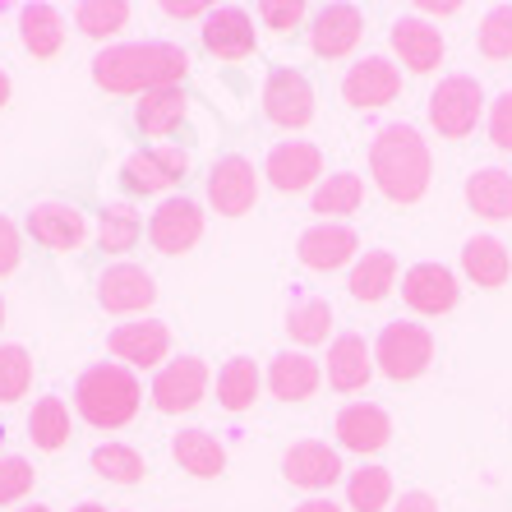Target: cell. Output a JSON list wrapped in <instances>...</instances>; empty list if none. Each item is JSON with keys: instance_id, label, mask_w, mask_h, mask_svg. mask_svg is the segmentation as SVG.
I'll return each mask as SVG.
<instances>
[{"instance_id": "41", "label": "cell", "mask_w": 512, "mask_h": 512, "mask_svg": "<svg viewBox=\"0 0 512 512\" xmlns=\"http://www.w3.org/2000/svg\"><path fill=\"white\" fill-rule=\"evenodd\" d=\"M33 480H37V471L28 457H0V508L5 503H24Z\"/></svg>"}, {"instance_id": "15", "label": "cell", "mask_w": 512, "mask_h": 512, "mask_svg": "<svg viewBox=\"0 0 512 512\" xmlns=\"http://www.w3.org/2000/svg\"><path fill=\"white\" fill-rule=\"evenodd\" d=\"M282 476L296 489L319 494V489H333L337 480H342V457H337V448H328V443H319V439L291 443L282 457Z\"/></svg>"}, {"instance_id": "34", "label": "cell", "mask_w": 512, "mask_h": 512, "mask_svg": "<svg viewBox=\"0 0 512 512\" xmlns=\"http://www.w3.org/2000/svg\"><path fill=\"white\" fill-rule=\"evenodd\" d=\"M360 199H365V180H360L356 171H337V176H328L319 190H314V213L346 217L360 208Z\"/></svg>"}, {"instance_id": "1", "label": "cell", "mask_w": 512, "mask_h": 512, "mask_svg": "<svg viewBox=\"0 0 512 512\" xmlns=\"http://www.w3.org/2000/svg\"><path fill=\"white\" fill-rule=\"evenodd\" d=\"M190 74V56L176 42H125V47L97 51L93 84L120 97H148L162 88H180Z\"/></svg>"}, {"instance_id": "21", "label": "cell", "mask_w": 512, "mask_h": 512, "mask_svg": "<svg viewBox=\"0 0 512 512\" xmlns=\"http://www.w3.org/2000/svg\"><path fill=\"white\" fill-rule=\"evenodd\" d=\"M388 439H393V420H388V411L374 402H356L346 406L342 416H337V443L342 448H351V453H379V448H388Z\"/></svg>"}, {"instance_id": "6", "label": "cell", "mask_w": 512, "mask_h": 512, "mask_svg": "<svg viewBox=\"0 0 512 512\" xmlns=\"http://www.w3.org/2000/svg\"><path fill=\"white\" fill-rule=\"evenodd\" d=\"M263 116L282 125V130H305L314 120V88L300 70H286L277 65L263 84Z\"/></svg>"}, {"instance_id": "18", "label": "cell", "mask_w": 512, "mask_h": 512, "mask_svg": "<svg viewBox=\"0 0 512 512\" xmlns=\"http://www.w3.org/2000/svg\"><path fill=\"white\" fill-rule=\"evenodd\" d=\"M360 33H365V19L356 5H323L310 24V51L323 60H342L346 51H356Z\"/></svg>"}, {"instance_id": "49", "label": "cell", "mask_w": 512, "mask_h": 512, "mask_svg": "<svg viewBox=\"0 0 512 512\" xmlns=\"http://www.w3.org/2000/svg\"><path fill=\"white\" fill-rule=\"evenodd\" d=\"M70 512H107L102 503H79V508H70Z\"/></svg>"}, {"instance_id": "43", "label": "cell", "mask_w": 512, "mask_h": 512, "mask_svg": "<svg viewBox=\"0 0 512 512\" xmlns=\"http://www.w3.org/2000/svg\"><path fill=\"white\" fill-rule=\"evenodd\" d=\"M489 139H494V148L512 153V88L494 102V111H489Z\"/></svg>"}, {"instance_id": "27", "label": "cell", "mask_w": 512, "mask_h": 512, "mask_svg": "<svg viewBox=\"0 0 512 512\" xmlns=\"http://www.w3.org/2000/svg\"><path fill=\"white\" fill-rule=\"evenodd\" d=\"M462 273L471 277L476 286H503L512 277V259H508V250H503V240H494V236H471L462 245Z\"/></svg>"}, {"instance_id": "36", "label": "cell", "mask_w": 512, "mask_h": 512, "mask_svg": "<svg viewBox=\"0 0 512 512\" xmlns=\"http://www.w3.org/2000/svg\"><path fill=\"white\" fill-rule=\"evenodd\" d=\"M143 236V222L134 213L130 203H107V213H102V227H97V245L107 254H125L134 250Z\"/></svg>"}, {"instance_id": "51", "label": "cell", "mask_w": 512, "mask_h": 512, "mask_svg": "<svg viewBox=\"0 0 512 512\" xmlns=\"http://www.w3.org/2000/svg\"><path fill=\"white\" fill-rule=\"evenodd\" d=\"M0 328H5V300H0Z\"/></svg>"}, {"instance_id": "33", "label": "cell", "mask_w": 512, "mask_h": 512, "mask_svg": "<svg viewBox=\"0 0 512 512\" xmlns=\"http://www.w3.org/2000/svg\"><path fill=\"white\" fill-rule=\"evenodd\" d=\"M393 499V471L388 466H360L346 480V503L356 512H383Z\"/></svg>"}, {"instance_id": "8", "label": "cell", "mask_w": 512, "mask_h": 512, "mask_svg": "<svg viewBox=\"0 0 512 512\" xmlns=\"http://www.w3.org/2000/svg\"><path fill=\"white\" fill-rule=\"evenodd\" d=\"M208 393V365L199 356H180L171 365H162L153 379V406L162 416H180V411H194Z\"/></svg>"}, {"instance_id": "37", "label": "cell", "mask_w": 512, "mask_h": 512, "mask_svg": "<svg viewBox=\"0 0 512 512\" xmlns=\"http://www.w3.org/2000/svg\"><path fill=\"white\" fill-rule=\"evenodd\" d=\"M328 328H333V305L328 300H296L286 310V333L296 337L300 346L328 342Z\"/></svg>"}, {"instance_id": "3", "label": "cell", "mask_w": 512, "mask_h": 512, "mask_svg": "<svg viewBox=\"0 0 512 512\" xmlns=\"http://www.w3.org/2000/svg\"><path fill=\"white\" fill-rule=\"evenodd\" d=\"M139 402H143V388L134 379V370L111 365V360L84 370L79 383H74V411L93 429H125L139 416Z\"/></svg>"}, {"instance_id": "28", "label": "cell", "mask_w": 512, "mask_h": 512, "mask_svg": "<svg viewBox=\"0 0 512 512\" xmlns=\"http://www.w3.org/2000/svg\"><path fill=\"white\" fill-rule=\"evenodd\" d=\"M185 116H190V97L180 93V88L148 93V97H139V107H134V125H139L143 134H153V139L176 134L180 125H185Z\"/></svg>"}, {"instance_id": "42", "label": "cell", "mask_w": 512, "mask_h": 512, "mask_svg": "<svg viewBox=\"0 0 512 512\" xmlns=\"http://www.w3.org/2000/svg\"><path fill=\"white\" fill-rule=\"evenodd\" d=\"M259 19H263V28H273V33H291V28L305 19V5L300 0H263L259 5Z\"/></svg>"}, {"instance_id": "50", "label": "cell", "mask_w": 512, "mask_h": 512, "mask_svg": "<svg viewBox=\"0 0 512 512\" xmlns=\"http://www.w3.org/2000/svg\"><path fill=\"white\" fill-rule=\"evenodd\" d=\"M19 512H51V508H42V503H33V508H19Z\"/></svg>"}, {"instance_id": "44", "label": "cell", "mask_w": 512, "mask_h": 512, "mask_svg": "<svg viewBox=\"0 0 512 512\" xmlns=\"http://www.w3.org/2000/svg\"><path fill=\"white\" fill-rule=\"evenodd\" d=\"M24 250H19V231H14L10 217H0V277H10L19 268Z\"/></svg>"}, {"instance_id": "19", "label": "cell", "mask_w": 512, "mask_h": 512, "mask_svg": "<svg viewBox=\"0 0 512 512\" xmlns=\"http://www.w3.org/2000/svg\"><path fill=\"white\" fill-rule=\"evenodd\" d=\"M402 300L416 314H448L457 305V277L443 263H416L402 277Z\"/></svg>"}, {"instance_id": "39", "label": "cell", "mask_w": 512, "mask_h": 512, "mask_svg": "<svg viewBox=\"0 0 512 512\" xmlns=\"http://www.w3.org/2000/svg\"><path fill=\"white\" fill-rule=\"evenodd\" d=\"M33 388V356H28L24 346L5 342L0 346V402L10 406Z\"/></svg>"}, {"instance_id": "46", "label": "cell", "mask_w": 512, "mask_h": 512, "mask_svg": "<svg viewBox=\"0 0 512 512\" xmlns=\"http://www.w3.org/2000/svg\"><path fill=\"white\" fill-rule=\"evenodd\" d=\"M162 10H167L171 19H194V14H208V10H203V5H194V0H185V5H180V0H167Z\"/></svg>"}, {"instance_id": "5", "label": "cell", "mask_w": 512, "mask_h": 512, "mask_svg": "<svg viewBox=\"0 0 512 512\" xmlns=\"http://www.w3.org/2000/svg\"><path fill=\"white\" fill-rule=\"evenodd\" d=\"M480 111H485V88L471 74H448L434 93H429V125L443 139H462L476 130Z\"/></svg>"}, {"instance_id": "38", "label": "cell", "mask_w": 512, "mask_h": 512, "mask_svg": "<svg viewBox=\"0 0 512 512\" xmlns=\"http://www.w3.org/2000/svg\"><path fill=\"white\" fill-rule=\"evenodd\" d=\"M130 24V5L125 0H84L79 10H74V28L84 37H116L120 28Z\"/></svg>"}, {"instance_id": "11", "label": "cell", "mask_w": 512, "mask_h": 512, "mask_svg": "<svg viewBox=\"0 0 512 512\" xmlns=\"http://www.w3.org/2000/svg\"><path fill=\"white\" fill-rule=\"evenodd\" d=\"M190 171V153L185 148H143L125 162L120 180H125V190L130 194H162L171 185H180Z\"/></svg>"}, {"instance_id": "14", "label": "cell", "mask_w": 512, "mask_h": 512, "mask_svg": "<svg viewBox=\"0 0 512 512\" xmlns=\"http://www.w3.org/2000/svg\"><path fill=\"white\" fill-rule=\"evenodd\" d=\"M397 93H402V74H397L393 60H383V56L356 60V65L346 70V79H342V97L351 102V107H360V111L388 107Z\"/></svg>"}, {"instance_id": "7", "label": "cell", "mask_w": 512, "mask_h": 512, "mask_svg": "<svg viewBox=\"0 0 512 512\" xmlns=\"http://www.w3.org/2000/svg\"><path fill=\"white\" fill-rule=\"evenodd\" d=\"M203 236V213L199 203L176 194V199H162L157 203V213L148 217V245L157 254H185L194 250Z\"/></svg>"}, {"instance_id": "20", "label": "cell", "mask_w": 512, "mask_h": 512, "mask_svg": "<svg viewBox=\"0 0 512 512\" xmlns=\"http://www.w3.org/2000/svg\"><path fill=\"white\" fill-rule=\"evenodd\" d=\"M203 47L222 60H245L254 56V19L240 5H222V10L203 14Z\"/></svg>"}, {"instance_id": "29", "label": "cell", "mask_w": 512, "mask_h": 512, "mask_svg": "<svg viewBox=\"0 0 512 512\" xmlns=\"http://www.w3.org/2000/svg\"><path fill=\"white\" fill-rule=\"evenodd\" d=\"M19 37H24V47L33 51L37 60L60 56V47H65L60 10L56 5H24V10H19Z\"/></svg>"}, {"instance_id": "45", "label": "cell", "mask_w": 512, "mask_h": 512, "mask_svg": "<svg viewBox=\"0 0 512 512\" xmlns=\"http://www.w3.org/2000/svg\"><path fill=\"white\" fill-rule=\"evenodd\" d=\"M393 512H439V503L429 499L425 489H411V494H402V503Z\"/></svg>"}, {"instance_id": "12", "label": "cell", "mask_w": 512, "mask_h": 512, "mask_svg": "<svg viewBox=\"0 0 512 512\" xmlns=\"http://www.w3.org/2000/svg\"><path fill=\"white\" fill-rule=\"evenodd\" d=\"M263 176H268L273 190L300 194V190H310L314 180L323 176V153L314 148V143H305V139H286V143H277L273 153H268Z\"/></svg>"}, {"instance_id": "48", "label": "cell", "mask_w": 512, "mask_h": 512, "mask_svg": "<svg viewBox=\"0 0 512 512\" xmlns=\"http://www.w3.org/2000/svg\"><path fill=\"white\" fill-rule=\"evenodd\" d=\"M5 102H10V74L0 70V107H5Z\"/></svg>"}, {"instance_id": "23", "label": "cell", "mask_w": 512, "mask_h": 512, "mask_svg": "<svg viewBox=\"0 0 512 512\" xmlns=\"http://www.w3.org/2000/svg\"><path fill=\"white\" fill-rule=\"evenodd\" d=\"M374 374V351L365 346V337L342 333L333 346H328V383L337 393H360Z\"/></svg>"}, {"instance_id": "40", "label": "cell", "mask_w": 512, "mask_h": 512, "mask_svg": "<svg viewBox=\"0 0 512 512\" xmlns=\"http://www.w3.org/2000/svg\"><path fill=\"white\" fill-rule=\"evenodd\" d=\"M480 56L512 60V5H499V10L485 14V24H480Z\"/></svg>"}, {"instance_id": "22", "label": "cell", "mask_w": 512, "mask_h": 512, "mask_svg": "<svg viewBox=\"0 0 512 512\" xmlns=\"http://www.w3.org/2000/svg\"><path fill=\"white\" fill-rule=\"evenodd\" d=\"M393 51L402 56L406 70L429 74L443 65V33L425 19H397L393 24Z\"/></svg>"}, {"instance_id": "17", "label": "cell", "mask_w": 512, "mask_h": 512, "mask_svg": "<svg viewBox=\"0 0 512 512\" xmlns=\"http://www.w3.org/2000/svg\"><path fill=\"white\" fill-rule=\"evenodd\" d=\"M28 236L56 254H70L84 245L88 222L74 203H37L33 213H28Z\"/></svg>"}, {"instance_id": "16", "label": "cell", "mask_w": 512, "mask_h": 512, "mask_svg": "<svg viewBox=\"0 0 512 512\" xmlns=\"http://www.w3.org/2000/svg\"><path fill=\"white\" fill-rule=\"evenodd\" d=\"M356 250H360L356 231L342 227V222H319V227H310L296 245L300 263L314 268V273H337V268H346V263L356 259Z\"/></svg>"}, {"instance_id": "32", "label": "cell", "mask_w": 512, "mask_h": 512, "mask_svg": "<svg viewBox=\"0 0 512 512\" xmlns=\"http://www.w3.org/2000/svg\"><path fill=\"white\" fill-rule=\"evenodd\" d=\"M28 439H33V448H42V453H60V448L70 443V406L60 402V397L33 402V411H28Z\"/></svg>"}, {"instance_id": "24", "label": "cell", "mask_w": 512, "mask_h": 512, "mask_svg": "<svg viewBox=\"0 0 512 512\" xmlns=\"http://www.w3.org/2000/svg\"><path fill=\"white\" fill-rule=\"evenodd\" d=\"M171 457L180 462V471H190L199 480H213L227 471V448L208 429H180L176 439H171Z\"/></svg>"}, {"instance_id": "31", "label": "cell", "mask_w": 512, "mask_h": 512, "mask_svg": "<svg viewBox=\"0 0 512 512\" xmlns=\"http://www.w3.org/2000/svg\"><path fill=\"white\" fill-rule=\"evenodd\" d=\"M259 388H263V379L250 356H231L227 365L217 370V402L227 406V411H250Z\"/></svg>"}, {"instance_id": "4", "label": "cell", "mask_w": 512, "mask_h": 512, "mask_svg": "<svg viewBox=\"0 0 512 512\" xmlns=\"http://www.w3.org/2000/svg\"><path fill=\"white\" fill-rule=\"evenodd\" d=\"M374 360H379V370L388 374L393 383H406V379H420L429 370V360H434V337L429 328L420 323H388L374 342Z\"/></svg>"}, {"instance_id": "35", "label": "cell", "mask_w": 512, "mask_h": 512, "mask_svg": "<svg viewBox=\"0 0 512 512\" xmlns=\"http://www.w3.org/2000/svg\"><path fill=\"white\" fill-rule=\"evenodd\" d=\"M88 462H93V471L102 480H111V485H139L143 471H148L130 443H102V448H93Z\"/></svg>"}, {"instance_id": "10", "label": "cell", "mask_w": 512, "mask_h": 512, "mask_svg": "<svg viewBox=\"0 0 512 512\" xmlns=\"http://www.w3.org/2000/svg\"><path fill=\"white\" fill-rule=\"evenodd\" d=\"M111 356L125 360V370H157L171 351V328L157 319H139V323H116L107 337Z\"/></svg>"}, {"instance_id": "13", "label": "cell", "mask_w": 512, "mask_h": 512, "mask_svg": "<svg viewBox=\"0 0 512 512\" xmlns=\"http://www.w3.org/2000/svg\"><path fill=\"white\" fill-rule=\"evenodd\" d=\"M157 300L153 273H143L139 263H116L97 277V305L107 314H143Z\"/></svg>"}, {"instance_id": "52", "label": "cell", "mask_w": 512, "mask_h": 512, "mask_svg": "<svg viewBox=\"0 0 512 512\" xmlns=\"http://www.w3.org/2000/svg\"><path fill=\"white\" fill-rule=\"evenodd\" d=\"M0 443H5V425H0Z\"/></svg>"}, {"instance_id": "2", "label": "cell", "mask_w": 512, "mask_h": 512, "mask_svg": "<svg viewBox=\"0 0 512 512\" xmlns=\"http://www.w3.org/2000/svg\"><path fill=\"white\" fill-rule=\"evenodd\" d=\"M374 185L393 203H416L429 190V148L411 125H383L370 143Z\"/></svg>"}, {"instance_id": "9", "label": "cell", "mask_w": 512, "mask_h": 512, "mask_svg": "<svg viewBox=\"0 0 512 512\" xmlns=\"http://www.w3.org/2000/svg\"><path fill=\"white\" fill-rule=\"evenodd\" d=\"M208 203L222 217H245L259 203V176L245 157H217L213 171H208Z\"/></svg>"}, {"instance_id": "47", "label": "cell", "mask_w": 512, "mask_h": 512, "mask_svg": "<svg viewBox=\"0 0 512 512\" xmlns=\"http://www.w3.org/2000/svg\"><path fill=\"white\" fill-rule=\"evenodd\" d=\"M296 512H342V508H337L333 499H305Z\"/></svg>"}, {"instance_id": "26", "label": "cell", "mask_w": 512, "mask_h": 512, "mask_svg": "<svg viewBox=\"0 0 512 512\" xmlns=\"http://www.w3.org/2000/svg\"><path fill=\"white\" fill-rule=\"evenodd\" d=\"M466 203L471 213L489 217V222H508L512 217V171L503 167H485L466 180Z\"/></svg>"}, {"instance_id": "25", "label": "cell", "mask_w": 512, "mask_h": 512, "mask_svg": "<svg viewBox=\"0 0 512 512\" xmlns=\"http://www.w3.org/2000/svg\"><path fill=\"white\" fill-rule=\"evenodd\" d=\"M319 360L305 356V351H282V356L273 360V370H268V388H273V397H282V402H305V397H314V388H319Z\"/></svg>"}, {"instance_id": "30", "label": "cell", "mask_w": 512, "mask_h": 512, "mask_svg": "<svg viewBox=\"0 0 512 512\" xmlns=\"http://www.w3.org/2000/svg\"><path fill=\"white\" fill-rule=\"evenodd\" d=\"M351 296L356 300H365V305H379L388 291L397 286V254H388V250H370L365 259L351 268Z\"/></svg>"}]
</instances>
